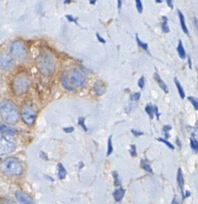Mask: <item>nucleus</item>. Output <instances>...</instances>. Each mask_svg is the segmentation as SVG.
Returning <instances> with one entry per match:
<instances>
[{"instance_id": "2", "label": "nucleus", "mask_w": 198, "mask_h": 204, "mask_svg": "<svg viewBox=\"0 0 198 204\" xmlns=\"http://www.w3.org/2000/svg\"><path fill=\"white\" fill-rule=\"evenodd\" d=\"M1 170L3 173L8 175L18 176L23 173V167L20 162L15 158H8L1 165Z\"/></svg>"}, {"instance_id": "1", "label": "nucleus", "mask_w": 198, "mask_h": 204, "mask_svg": "<svg viewBox=\"0 0 198 204\" xmlns=\"http://www.w3.org/2000/svg\"><path fill=\"white\" fill-rule=\"evenodd\" d=\"M0 114L8 123H15L19 119V112L17 107L8 100L2 102L0 104Z\"/></svg>"}, {"instance_id": "35", "label": "nucleus", "mask_w": 198, "mask_h": 204, "mask_svg": "<svg viewBox=\"0 0 198 204\" xmlns=\"http://www.w3.org/2000/svg\"><path fill=\"white\" fill-rule=\"evenodd\" d=\"M0 204H17L13 201L7 199H0Z\"/></svg>"}, {"instance_id": "13", "label": "nucleus", "mask_w": 198, "mask_h": 204, "mask_svg": "<svg viewBox=\"0 0 198 204\" xmlns=\"http://www.w3.org/2000/svg\"><path fill=\"white\" fill-rule=\"evenodd\" d=\"M125 192L126 191L124 189H123L122 188H117V190H115L113 193V197L115 200L117 202H121L123 199V197H124Z\"/></svg>"}, {"instance_id": "10", "label": "nucleus", "mask_w": 198, "mask_h": 204, "mask_svg": "<svg viewBox=\"0 0 198 204\" xmlns=\"http://www.w3.org/2000/svg\"><path fill=\"white\" fill-rule=\"evenodd\" d=\"M15 197L19 202L22 204H35L32 198L24 192L20 190L17 191L15 193Z\"/></svg>"}, {"instance_id": "37", "label": "nucleus", "mask_w": 198, "mask_h": 204, "mask_svg": "<svg viewBox=\"0 0 198 204\" xmlns=\"http://www.w3.org/2000/svg\"><path fill=\"white\" fill-rule=\"evenodd\" d=\"M138 85L140 88H143L144 86V77H141V78L138 81Z\"/></svg>"}, {"instance_id": "21", "label": "nucleus", "mask_w": 198, "mask_h": 204, "mask_svg": "<svg viewBox=\"0 0 198 204\" xmlns=\"http://www.w3.org/2000/svg\"><path fill=\"white\" fill-rule=\"evenodd\" d=\"M145 110L147 112V114L150 117V119H153L154 117V112H155V106H153L151 103H149L148 104L146 108H145Z\"/></svg>"}, {"instance_id": "27", "label": "nucleus", "mask_w": 198, "mask_h": 204, "mask_svg": "<svg viewBox=\"0 0 198 204\" xmlns=\"http://www.w3.org/2000/svg\"><path fill=\"white\" fill-rule=\"evenodd\" d=\"M188 100L190 101V102L192 103V105L193 106V107L195 108L196 110H198V102L196 98H195L193 97H188Z\"/></svg>"}, {"instance_id": "32", "label": "nucleus", "mask_w": 198, "mask_h": 204, "mask_svg": "<svg viewBox=\"0 0 198 204\" xmlns=\"http://www.w3.org/2000/svg\"><path fill=\"white\" fill-rule=\"evenodd\" d=\"M84 118L83 117H80L79 118V120H78V124L79 126H80L82 128H83L85 131H87L88 129L86 128V126L85 125V123H84Z\"/></svg>"}, {"instance_id": "45", "label": "nucleus", "mask_w": 198, "mask_h": 204, "mask_svg": "<svg viewBox=\"0 0 198 204\" xmlns=\"http://www.w3.org/2000/svg\"><path fill=\"white\" fill-rule=\"evenodd\" d=\"M171 204H178V202H177L176 197L173 198V199L172 201V203H171Z\"/></svg>"}, {"instance_id": "26", "label": "nucleus", "mask_w": 198, "mask_h": 204, "mask_svg": "<svg viewBox=\"0 0 198 204\" xmlns=\"http://www.w3.org/2000/svg\"><path fill=\"white\" fill-rule=\"evenodd\" d=\"M136 40H137L138 45L140 46L141 48L144 49V51H148V44L146 43L142 42V41L140 40V38H139L137 34H136Z\"/></svg>"}, {"instance_id": "15", "label": "nucleus", "mask_w": 198, "mask_h": 204, "mask_svg": "<svg viewBox=\"0 0 198 204\" xmlns=\"http://www.w3.org/2000/svg\"><path fill=\"white\" fill-rule=\"evenodd\" d=\"M154 79H155V81L158 82V84H159V87H160L162 90H163L165 93H168V89L166 84L162 80V78L159 77L158 73H155L154 74Z\"/></svg>"}, {"instance_id": "5", "label": "nucleus", "mask_w": 198, "mask_h": 204, "mask_svg": "<svg viewBox=\"0 0 198 204\" xmlns=\"http://www.w3.org/2000/svg\"><path fill=\"white\" fill-rule=\"evenodd\" d=\"M16 148V141L9 135L0 137V155H7L14 151Z\"/></svg>"}, {"instance_id": "49", "label": "nucleus", "mask_w": 198, "mask_h": 204, "mask_svg": "<svg viewBox=\"0 0 198 204\" xmlns=\"http://www.w3.org/2000/svg\"><path fill=\"white\" fill-rule=\"evenodd\" d=\"M176 143H177V145H179V147H181V144H180V142H179V141L178 139H177V141H176Z\"/></svg>"}, {"instance_id": "7", "label": "nucleus", "mask_w": 198, "mask_h": 204, "mask_svg": "<svg viewBox=\"0 0 198 204\" xmlns=\"http://www.w3.org/2000/svg\"><path fill=\"white\" fill-rule=\"evenodd\" d=\"M22 118L27 125L31 126L36 119V112L31 106H25L22 110Z\"/></svg>"}, {"instance_id": "47", "label": "nucleus", "mask_w": 198, "mask_h": 204, "mask_svg": "<svg viewBox=\"0 0 198 204\" xmlns=\"http://www.w3.org/2000/svg\"><path fill=\"white\" fill-rule=\"evenodd\" d=\"M97 2V0H90V4L92 5H95Z\"/></svg>"}, {"instance_id": "28", "label": "nucleus", "mask_w": 198, "mask_h": 204, "mask_svg": "<svg viewBox=\"0 0 198 204\" xmlns=\"http://www.w3.org/2000/svg\"><path fill=\"white\" fill-rule=\"evenodd\" d=\"M191 146L196 152L198 151V142L195 139H191Z\"/></svg>"}, {"instance_id": "42", "label": "nucleus", "mask_w": 198, "mask_h": 204, "mask_svg": "<svg viewBox=\"0 0 198 204\" xmlns=\"http://www.w3.org/2000/svg\"><path fill=\"white\" fill-rule=\"evenodd\" d=\"M122 5V0H117V7L120 9Z\"/></svg>"}, {"instance_id": "14", "label": "nucleus", "mask_w": 198, "mask_h": 204, "mask_svg": "<svg viewBox=\"0 0 198 204\" xmlns=\"http://www.w3.org/2000/svg\"><path fill=\"white\" fill-rule=\"evenodd\" d=\"M61 84H62L63 85V86L66 88V90H70V91H73L74 90V88L73 85L70 84V83L69 80V79H68L66 75H61Z\"/></svg>"}, {"instance_id": "51", "label": "nucleus", "mask_w": 198, "mask_h": 204, "mask_svg": "<svg viewBox=\"0 0 198 204\" xmlns=\"http://www.w3.org/2000/svg\"><path fill=\"white\" fill-rule=\"evenodd\" d=\"M0 161H1V158H0Z\"/></svg>"}, {"instance_id": "9", "label": "nucleus", "mask_w": 198, "mask_h": 204, "mask_svg": "<svg viewBox=\"0 0 198 204\" xmlns=\"http://www.w3.org/2000/svg\"><path fill=\"white\" fill-rule=\"evenodd\" d=\"M70 79L74 84L79 87L84 86L86 84L85 77L77 69L73 70L70 73Z\"/></svg>"}, {"instance_id": "23", "label": "nucleus", "mask_w": 198, "mask_h": 204, "mask_svg": "<svg viewBox=\"0 0 198 204\" xmlns=\"http://www.w3.org/2000/svg\"><path fill=\"white\" fill-rule=\"evenodd\" d=\"M141 167L143 168L144 170H146V172L149 173H153V170L151 168L150 165L149 164V162L146 160H141Z\"/></svg>"}, {"instance_id": "40", "label": "nucleus", "mask_w": 198, "mask_h": 204, "mask_svg": "<svg viewBox=\"0 0 198 204\" xmlns=\"http://www.w3.org/2000/svg\"><path fill=\"white\" fill-rule=\"evenodd\" d=\"M73 131H74L73 127H68V128H64V131L67 133H70V132H72Z\"/></svg>"}, {"instance_id": "30", "label": "nucleus", "mask_w": 198, "mask_h": 204, "mask_svg": "<svg viewBox=\"0 0 198 204\" xmlns=\"http://www.w3.org/2000/svg\"><path fill=\"white\" fill-rule=\"evenodd\" d=\"M135 2H136V8H137V11L140 13H141L143 10V6L141 1V0H135Z\"/></svg>"}, {"instance_id": "43", "label": "nucleus", "mask_w": 198, "mask_h": 204, "mask_svg": "<svg viewBox=\"0 0 198 204\" xmlns=\"http://www.w3.org/2000/svg\"><path fill=\"white\" fill-rule=\"evenodd\" d=\"M191 196V193L189 191H186V193H184V198H187Z\"/></svg>"}, {"instance_id": "19", "label": "nucleus", "mask_w": 198, "mask_h": 204, "mask_svg": "<svg viewBox=\"0 0 198 204\" xmlns=\"http://www.w3.org/2000/svg\"><path fill=\"white\" fill-rule=\"evenodd\" d=\"M177 52H178V55L180 57V58L184 59L186 57V52H185L184 46H183L181 40L179 41V44H178V46H177Z\"/></svg>"}, {"instance_id": "31", "label": "nucleus", "mask_w": 198, "mask_h": 204, "mask_svg": "<svg viewBox=\"0 0 198 204\" xmlns=\"http://www.w3.org/2000/svg\"><path fill=\"white\" fill-rule=\"evenodd\" d=\"M172 128V127L169 125H166L163 127V132H164V135H165V137L166 139H168V137H170L169 134H168V132H169L170 130Z\"/></svg>"}, {"instance_id": "39", "label": "nucleus", "mask_w": 198, "mask_h": 204, "mask_svg": "<svg viewBox=\"0 0 198 204\" xmlns=\"http://www.w3.org/2000/svg\"><path fill=\"white\" fill-rule=\"evenodd\" d=\"M96 36H97V40H98L99 41H100V42L102 43V44H105L106 43V41L104 39V38L102 37L101 36H100L99 34V33H96Z\"/></svg>"}, {"instance_id": "33", "label": "nucleus", "mask_w": 198, "mask_h": 204, "mask_svg": "<svg viewBox=\"0 0 198 204\" xmlns=\"http://www.w3.org/2000/svg\"><path fill=\"white\" fill-rule=\"evenodd\" d=\"M130 153L132 156H137V151H136L135 145H131V149H130Z\"/></svg>"}, {"instance_id": "16", "label": "nucleus", "mask_w": 198, "mask_h": 204, "mask_svg": "<svg viewBox=\"0 0 198 204\" xmlns=\"http://www.w3.org/2000/svg\"><path fill=\"white\" fill-rule=\"evenodd\" d=\"M177 14H178L179 17V21H180V24H181V27L183 32H184L185 34L188 35V28L187 27V25H186L185 23V18L184 15L182 13V12L180 10H177Z\"/></svg>"}, {"instance_id": "44", "label": "nucleus", "mask_w": 198, "mask_h": 204, "mask_svg": "<svg viewBox=\"0 0 198 204\" xmlns=\"http://www.w3.org/2000/svg\"><path fill=\"white\" fill-rule=\"evenodd\" d=\"M188 63L189 68H190V69H192V62H191V60L190 57H188Z\"/></svg>"}, {"instance_id": "25", "label": "nucleus", "mask_w": 198, "mask_h": 204, "mask_svg": "<svg viewBox=\"0 0 198 204\" xmlns=\"http://www.w3.org/2000/svg\"><path fill=\"white\" fill-rule=\"evenodd\" d=\"M113 151V144H112V136H110L108 140V151H107V156H110L112 152Z\"/></svg>"}, {"instance_id": "24", "label": "nucleus", "mask_w": 198, "mask_h": 204, "mask_svg": "<svg viewBox=\"0 0 198 204\" xmlns=\"http://www.w3.org/2000/svg\"><path fill=\"white\" fill-rule=\"evenodd\" d=\"M113 177L114 178V184L115 186H120L121 185V181L119 177V174L117 171H113Z\"/></svg>"}, {"instance_id": "29", "label": "nucleus", "mask_w": 198, "mask_h": 204, "mask_svg": "<svg viewBox=\"0 0 198 204\" xmlns=\"http://www.w3.org/2000/svg\"><path fill=\"white\" fill-rule=\"evenodd\" d=\"M158 140L159 141H161V142L162 143H164L166 145V146L169 148L171 149H172V150H174L175 149V147L173 146V145L172 144H171L169 141H168L166 139H162V138H158Z\"/></svg>"}, {"instance_id": "4", "label": "nucleus", "mask_w": 198, "mask_h": 204, "mask_svg": "<svg viewBox=\"0 0 198 204\" xmlns=\"http://www.w3.org/2000/svg\"><path fill=\"white\" fill-rule=\"evenodd\" d=\"M29 86V80L27 76L23 74H19L15 77L13 82L14 93L21 94L27 91Z\"/></svg>"}, {"instance_id": "20", "label": "nucleus", "mask_w": 198, "mask_h": 204, "mask_svg": "<svg viewBox=\"0 0 198 204\" xmlns=\"http://www.w3.org/2000/svg\"><path fill=\"white\" fill-rule=\"evenodd\" d=\"M174 80H175V84L176 85V87H177V91H178L180 97H181L182 99H184L185 97V93H184V88H182V85L180 84L179 81H178V79H177L176 77L174 79Z\"/></svg>"}, {"instance_id": "18", "label": "nucleus", "mask_w": 198, "mask_h": 204, "mask_svg": "<svg viewBox=\"0 0 198 204\" xmlns=\"http://www.w3.org/2000/svg\"><path fill=\"white\" fill-rule=\"evenodd\" d=\"M66 170L64 168L62 164H58V177L60 179H64L66 178Z\"/></svg>"}, {"instance_id": "50", "label": "nucleus", "mask_w": 198, "mask_h": 204, "mask_svg": "<svg viewBox=\"0 0 198 204\" xmlns=\"http://www.w3.org/2000/svg\"><path fill=\"white\" fill-rule=\"evenodd\" d=\"M155 2L157 3H158V4H160V3L162 2V0H155Z\"/></svg>"}, {"instance_id": "34", "label": "nucleus", "mask_w": 198, "mask_h": 204, "mask_svg": "<svg viewBox=\"0 0 198 204\" xmlns=\"http://www.w3.org/2000/svg\"><path fill=\"white\" fill-rule=\"evenodd\" d=\"M140 98V93H135L131 96V100L132 101H138Z\"/></svg>"}, {"instance_id": "41", "label": "nucleus", "mask_w": 198, "mask_h": 204, "mask_svg": "<svg viewBox=\"0 0 198 204\" xmlns=\"http://www.w3.org/2000/svg\"><path fill=\"white\" fill-rule=\"evenodd\" d=\"M166 4L168 6L173 9V0H166Z\"/></svg>"}, {"instance_id": "6", "label": "nucleus", "mask_w": 198, "mask_h": 204, "mask_svg": "<svg viewBox=\"0 0 198 204\" xmlns=\"http://www.w3.org/2000/svg\"><path fill=\"white\" fill-rule=\"evenodd\" d=\"M10 52L15 58L19 60H25L27 57L26 48L23 44L18 41H13L10 47Z\"/></svg>"}, {"instance_id": "22", "label": "nucleus", "mask_w": 198, "mask_h": 204, "mask_svg": "<svg viewBox=\"0 0 198 204\" xmlns=\"http://www.w3.org/2000/svg\"><path fill=\"white\" fill-rule=\"evenodd\" d=\"M162 20L163 22L162 23V30L163 31L164 33H167V32H169V28H168V18L166 16H163L162 17Z\"/></svg>"}, {"instance_id": "11", "label": "nucleus", "mask_w": 198, "mask_h": 204, "mask_svg": "<svg viewBox=\"0 0 198 204\" xmlns=\"http://www.w3.org/2000/svg\"><path fill=\"white\" fill-rule=\"evenodd\" d=\"M0 132L2 134L6 135H14L15 133L17 132V131L15 128H12L11 126H8L7 125H0Z\"/></svg>"}, {"instance_id": "46", "label": "nucleus", "mask_w": 198, "mask_h": 204, "mask_svg": "<svg viewBox=\"0 0 198 204\" xmlns=\"http://www.w3.org/2000/svg\"><path fill=\"white\" fill-rule=\"evenodd\" d=\"M194 23L196 24V27L197 29V18H196V17L194 18Z\"/></svg>"}, {"instance_id": "17", "label": "nucleus", "mask_w": 198, "mask_h": 204, "mask_svg": "<svg viewBox=\"0 0 198 204\" xmlns=\"http://www.w3.org/2000/svg\"><path fill=\"white\" fill-rule=\"evenodd\" d=\"M102 84V82L101 81H98L95 84L94 89L97 95H102V94L105 92L104 86Z\"/></svg>"}, {"instance_id": "8", "label": "nucleus", "mask_w": 198, "mask_h": 204, "mask_svg": "<svg viewBox=\"0 0 198 204\" xmlns=\"http://www.w3.org/2000/svg\"><path fill=\"white\" fill-rule=\"evenodd\" d=\"M14 61L11 56L6 53H0V69L4 70H8L13 69Z\"/></svg>"}, {"instance_id": "12", "label": "nucleus", "mask_w": 198, "mask_h": 204, "mask_svg": "<svg viewBox=\"0 0 198 204\" xmlns=\"http://www.w3.org/2000/svg\"><path fill=\"white\" fill-rule=\"evenodd\" d=\"M177 184H178L179 187L181 190L182 197L184 196V192H183V188H184V176H183V173L181 168H179L178 171H177Z\"/></svg>"}, {"instance_id": "38", "label": "nucleus", "mask_w": 198, "mask_h": 204, "mask_svg": "<svg viewBox=\"0 0 198 204\" xmlns=\"http://www.w3.org/2000/svg\"><path fill=\"white\" fill-rule=\"evenodd\" d=\"M131 132L133 133V135L135 136V137H138V136H141V135H142L144 134L143 132L136 131V130H135V129H132Z\"/></svg>"}, {"instance_id": "48", "label": "nucleus", "mask_w": 198, "mask_h": 204, "mask_svg": "<svg viewBox=\"0 0 198 204\" xmlns=\"http://www.w3.org/2000/svg\"><path fill=\"white\" fill-rule=\"evenodd\" d=\"M72 0H64V4H70Z\"/></svg>"}, {"instance_id": "36", "label": "nucleus", "mask_w": 198, "mask_h": 204, "mask_svg": "<svg viewBox=\"0 0 198 204\" xmlns=\"http://www.w3.org/2000/svg\"><path fill=\"white\" fill-rule=\"evenodd\" d=\"M66 17L70 22H74V23H75L76 24H78V22H77V19L74 18L73 16L71 15H66Z\"/></svg>"}, {"instance_id": "3", "label": "nucleus", "mask_w": 198, "mask_h": 204, "mask_svg": "<svg viewBox=\"0 0 198 204\" xmlns=\"http://www.w3.org/2000/svg\"><path fill=\"white\" fill-rule=\"evenodd\" d=\"M37 66L44 75H51L55 69L54 59L48 53H43L38 58Z\"/></svg>"}]
</instances>
